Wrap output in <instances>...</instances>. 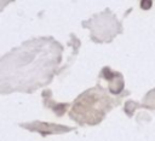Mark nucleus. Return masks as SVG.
<instances>
[{
    "mask_svg": "<svg viewBox=\"0 0 155 141\" xmlns=\"http://www.w3.org/2000/svg\"><path fill=\"white\" fill-rule=\"evenodd\" d=\"M113 76H114V75L109 71V69H104V77H105L107 80H111V78H113Z\"/></svg>",
    "mask_w": 155,
    "mask_h": 141,
    "instance_id": "obj_2",
    "label": "nucleus"
},
{
    "mask_svg": "<svg viewBox=\"0 0 155 141\" xmlns=\"http://www.w3.org/2000/svg\"><path fill=\"white\" fill-rule=\"evenodd\" d=\"M151 5H153V1H150V0H142L140 1V7L143 10H149L151 7Z\"/></svg>",
    "mask_w": 155,
    "mask_h": 141,
    "instance_id": "obj_1",
    "label": "nucleus"
}]
</instances>
